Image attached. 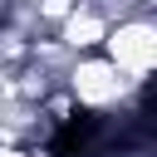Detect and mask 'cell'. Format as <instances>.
I'll return each instance as SVG.
<instances>
[{"label": "cell", "mask_w": 157, "mask_h": 157, "mask_svg": "<svg viewBox=\"0 0 157 157\" xmlns=\"http://www.w3.org/2000/svg\"><path fill=\"white\" fill-rule=\"evenodd\" d=\"M64 34H69V44H98L108 29H103V20H98V15H88V10H83V15H69V29H64Z\"/></svg>", "instance_id": "3957f363"}, {"label": "cell", "mask_w": 157, "mask_h": 157, "mask_svg": "<svg viewBox=\"0 0 157 157\" xmlns=\"http://www.w3.org/2000/svg\"><path fill=\"white\" fill-rule=\"evenodd\" d=\"M103 39H108V59H113L123 74H147V69H152V54H157L152 25L128 20V25H118V29H113V34H103Z\"/></svg>", "instance_id": "6da1fadb"}, {"label": "cell", "mask_w": 157, "mask_h": 157, "mask_svg": "<svg viewBox=\"0 0 157 157\" xmlns=\"http://www.w3.org/2000/svg\"><path fill=\"white\" fill-rule=\"evenodd\" d=\"M123 83H128V78H123V69H118L113 59L83 64V69L74 74V93H78L83 103H93V108H98V103H113V98L123 93Z\"/></svg>", "instance_id": "7a4b0ae2"}]
</instances>
